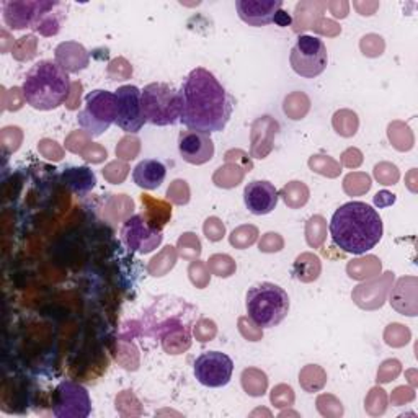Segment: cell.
Instances as JSON below:
<instances>
[{
    "label": "cell",
    "instance_id": "ab89813d",
    "mask_svg": "<svg viewBox=\"0 0 418 418\" xmlns=\"http://www.w3.org/2000/svg\"><path fill=\"white\" fill-rule=\"evenodd\" d=\"M118 64H121V66H126V64H128V62H126V61H124V59H123V62H121V57H119V59H114V61L112 62V64H109V67H114V69H117V66H118ZM113 80H124V77L121 76V69H118V74H117V77H114V78H113Z\"/></svg>",
    "mask_w": 418,
    "mask_h": 418
},
{
    "label": "cell",
    "instance_id": "e575fe53",
    "mask_svg": "<svg viewBox=\"0 0 418 418\" xmlns=\"http://www.w3.org/2000/svg\"><path fill=\"white\" fill-rule=\"evenodd\" d=\"M400 373V363L397 359H389V362H384L381 366L378 373V381L381 383H389L392 378H395L397 374Z\"/></svg>",
    "mask_w": 418,
    "mask_h": 418
},
{
    "label": "cell",
    "instance_id": "7c38bea8",
    "mask_svg": "<svg viewBox=\"0 0 418 418\" xmlns=\"http://www.w3.org/2000/svg\"><path fill=\"white\" fill-rule=\"evenodd\" d=\"M181 159L191 165H203L214 157V143L211 136L201 131H181L179 138Z\"/></svg>",
    "mask_w": 418,
    "mask_h": 418
},
{
    "label": "cell",
    "instance_id": "d590c367",
    "mask_svg": "<svg viewBox=\"0 0 418 418\" xmlns=\"http://www.w3.org/2000/svg\"><path fill=\"white\" fill-rule=\"evenodd\" d=\"M283 247V240L278 234H266L263 239H261L260 242V250H263V252H278Z\"/></svg>",
    "mask_w": 418,
    "mask_h": 418
},
{
    "label": "cell",
    "instance_id": "d6a6232c",
    "mask_svg": "<svg viewBox=\"0 0 418 418\" xmlns=\"http://www.w3.org/2000/svg\"><path fill=\"white\" fill-rule=\"evenodd\" d=\"M374 175L383 185H394V183L399 180V170H397L395 165L390 164H379L376 165Z\"/></svg>",
    "mask_w": 418,
    "mask_h": 418
},
{
    "label": "cell",
    "instance_id": "5bb4252c",
    "mask_svg": "<svg viewBox=\"0 0 418 418\" xmlns=\"http://www.w3.org/2000/svg\"><path fill=\"white\" fill-rule=\"evenodd\" d=\"M278 191L273 183L266 180L250 181L244 190L245 206L255 216H265L270 214L278 205Z\"/></svg>",
    "mask_w": 418,
    "mask_h": 418
},
{
    "label": "cell",
    "instance_id": "30bf717a",
    "mask_svg": "<svg viewBox=\"0 0 418 418\" xmlns=\"http://www.w3.org/2000/svg\"><path fill=\"white\" fill-rule=\"evenodd\" d=\"M124 244L129 250L138 253H149L162 244L160 229L154 227L143 214L129 217L121 229Z\"/></svg>",
    "mask_w": 418,
    "mask_h": 418
},
{
    "label": "cell",
    "instance_id": "603a6c76",
    "mask_svg": "<svg viewBox=\"0 0 418 418\" xmlns=\"http://www.w3.org/2000/svg\"><path fill=\"white\" fill-rule=\"evenodd\" d=\"M244 374L247 376V378H242L244 389L247 390V394L255 397L263 395L266 384H268L265 373H261V371L257 369H245Z\"/></svg>",
    "mask_w": 418,
    "mask_h": 418
},
{
    "label": "cell",
    "instance_id": "7402d4cb",
    "mask_svg": "<svg viewBox=\"0 0 418 418\" xmlns=\"http://www.w3.org/2000/svg\"><path fill=\"white\" fill-rule=\"evenodd\" d=\"M281 196L287 206L291 208H299L304 206L307 200H309V190L306 185H302L301 181H291L289 185H286L281 190Z\"/></svg>",
    "mask_w": 418,
    "mask_h": 418
},
{
    "label": "cell",
    "instance_id": "d6986e66",
    "mask_svg": "<svg viewBox=\"0 0 418 418\" xmlns=\"http://www.w3.org/2000/svg\"><path fill=\"white\" fill-rule=\"evenodd\" d=\"M322 271L321 258L314 253H302L296 258L294 266H292V275L296 280L302 283H312L318 278Z\"/></svg>",
    "mask_w": 418,
    "mask_h": 418
},
{
    "label": "cell",
    "instance_id": "f1b7e54d",
    "mask_svg": "<svg viewBox=\"0 0 418 418\" xmlns=\"http://www.w3.org/2000/svg\"><path fill=\"white\" fill-rule=\"evenodd\" d=\"M179 249L183 258H196L201 253V244L195 234H183L179 240Z\"/></svg>",
    "mask_w": 418,
    "mask_h": 418
},
{
    "label": "cell",
    "instance_id": "cb8c5ba5",
    "mask_svg": "<svg viewBox=\"0 0 418 418\" xmlns=\"http://www.w3.org/2000/svg\"><path fill=\"white\" fill-rule=\"evenodd\" d=\"M244 179V170H240L237 165L231 167V174H229V165L221 167L214 175V183L222 188H232L237 186L239 181Z\"/></svg>",
    "mask_w": 418,
    "mask_h": 418
},
{
    "label": "cell",
    "instance_id": "74e56055",
    "mask_svg": "<svg viewBox=\"0 0 418 418\" xmlns=\"http://www.w3.org/2000/svg\"><path fill=\"white\" fill-rule=\"evenodd\" d=\"M386 198H388V205H392V203L395 201L394 195H390V193H388V191H381V193H378V195H376L374 203L378 206H384V200H386Z\"/></svg>",
    "mask_w": 418,
    "mask_h": 418
},
{
    "label": "cell",
    "instance_id": "ba28073f",
    "mask_svg": "<svg viewBox=\"0 0 418 418\" xmlns=\"http://www.w3.org/2000/svg\"><path fill=\"white\" fill-rule=\"evenodd\" d=\"M195 378L206 388H222L229 384L234 373V362L226 353L205 352L195 362Z\"/></svg>",
    "mask_w": 418,
    "mask_h": 418
},
{
    "label": "cell",
    "instance_id": "52a82bcc",
    "mask_svg": "<svg viewBox=\"0 0 418 418\" xmlns=\"http://www.w3.org/2000/svg\"><path fill=\"white\" fill-rule=\"evenodd\" d=\"M289 62L292 71L297 76L306 78L321 76L326 71L328 62L326 43L321 38H317V36L301 35L297 38L294 48L291 49Z\"/></svg>",
    "mask_w": 418,
    "mask_h": 418
},
{
    "label": "cell",
    "instance_id": "7a4b0ae2",
    "mask_svg": "<svg viewBox=\"0 0 418 418\" xmlns=\"http://www.w3.org/2000/svg\"><path fill=\"white\" fill-rule=\"evenodd\" d=\"M383 219L373 206L362 201H350L333 213L330 234L343 252L363 255L383 239Z\"/></svg>",
    "mask_w": 418,
    "mask_h": 418
},
{
    "label": "cell",
    "instance_id": "8d00e7d4",
    "mask_svg": "<svg viewBox=\"0 0 418 418\" xmlns=\"http://www.w3.org/2000/svg\"><path fill=\"white\" fill-rule=\"evenodd\" d=\"M280 399L281 404L280 407H286V405H291L292 400H294V395H292V389L287 388V386H278V388L273 389V394H271V402L276 404Z\"/></svg>",
    "mask_w": 418,
    "mask_h": 418
},
{
    "label": "cell",
    "instance_id": "2e32d148",
    "mask_svg": "<svg viewBox=\"0 0 418 418\" xmlns=\"http://www.w3.org/2000/svg\"><path fill=\"white\" fill-rule=\"evenodd\" d=\"M280 124L270 117H261L252 124V148L250 154L255 159H265L273 149V138L278 133Z\"/></svg>",
    "mask_w": 418,
    "mask_h": 418
},
{
    "label": "cell",
    "instance_id": "6da1fadb",
    "mask_svg": "<svg viewBox=\"0 0 418 418\" xmlns=\"http://www.w3.org/2000/svg\"><path fill=\"white\" fill-rule=\"evenodd\" d=\"M180 121L188 129L211 134L226 128L232 117L234 100L214 74L196 67L183 82Z\"/></svg>",
    "mask_w": 418,
    "mask_h": 418
},
{
    "label": "cell",
    "instance_id": "83f0119b",
    "mask_svg": "<svg viewBox=\"0 0 418 418\" xmlns=\"http://www.w3.org/2000/svg\"><path fill=\"white\" fill-rule=\"evenodd\" d=\"M209 268L213 270L214 275L217 276H231L235 270V263L231 257H227V255H214V257L209 258V263H208Z\"/></svg>",
    "mask_w": 418,
    "mask_h": 418
},
{
    "label": "cell",
    "instance_id": "277c9868",
    "mask_svg": "<svg viewBox=\"0 0 418 418\" xmlns=\"http://www.w3.org/2000/svg\"><path fill=\"white\" fill-rule=\"evenodd\" d=\"M245 307L249 317L260 328H271L286 318L289 312V296L278 285L260 283L247 291Z\"/></svg>",
    "mask_w": 418,
    "mask_h": 418
},
{
    "label": "cell",
    "instance_id": "f546056e",
    "mask_svg": "<svg viewBox=\"0 0 418 418\" xmlns=\"http://www.w3.org/2000/svg\"><path fill=\"white\" fill-rule=\"evenodd\" d=\"M410 340L409 328H405L400 323H392L386 330V342L390 347H404V345Z\"/></svg>",
    "mask_w": 418,
    "mask_h": 418
},
{
    "label": "cell",
    "instance_id": "4fadbf2b",
    "mask_svg": "<svg viewBox=\"0 0 418 418\" xmlns=\"http://www.w3.org/2000/svg\"><path fill=\"white\" fill-rule=\"evenodd\" d=\"M54 5V2H7L4 5L5 23L13 30L36 26L38 20Z\"/></svg>",
    "mask_w": 418,
    "mask_h": 418
},
{
    "label": "cell",
    "instance_id": "9a60e30c",
    "mask_svg": "<svg viewBox=\"0 0 418 418\" xmlns=\"http://www.w3.org/2000/svg\"><path fill=\"white\" fill-rule=\"evenodd\" d=\"M239 17L250 26H266L273 23L276 13L283 7L281 0H237Z\"/></svg>",
    "mask_w": 418,
    "mask_h": 418
},
{
    "label": "cell",
    "instance_id": "1f68e13d",
    "mask_svg": "<svg viewBox=\"0 0 418 418\" xmlns=\"http://www.w3.org/2000/svg\"><path fill=\"white\" fill-rule=\"evenodd\" d=\"M362 51L364 56H369V57H376V56H381L384 51V41L381 36L378 35H368L364 36L362 40Z\"/></svg>",
    "mask_w": 418,
    "mask_h": 418
},
{
    "label": "cell",
    "instance_id": "ac0fdd59",
    "mask_svg": "<svg viewBox=\"0 0 418 418\" xmlns=\"http://www.w3.org/2000/svg\"><path fill=\"white\" fill-rule=\"evenodd\" d=\"M56 59L66 72H78L88 64L87 51L77 43H62L56 49Z\"/></svg>",
    "mask_w": 418,
    "mask_h": 418
},
{
    "label": "cell",
    "instance_id": "4dcf8cb0",
    "mask_svg": "<svg viewBox=\"0 0 418 418\" xmlns=\"http://www.w3.org/2000/svg\"><path fill=\"white\" fill-rule=\"evenodd\" d=\"M167 196L172 200L175 205H186L190 201V188H188L186 181L183 180H175L172 183L169 191H167Z\"/></svg>",
    "mask_w": 418,
    "mask_h": 418
},
{
    "label": "cell",
    "instance_id": "d4e9b609",
    "mask_svg": "<svg viewBox=\"0 0 418 418\" xmlns=\"http://www.w3.org/2000/svg\"><path fill=\"white\" fill-rule=\"evenodd\" d=\"M309 167L314 172H317V174L330 177V179H333V177H337L340 174V165L335 160L330 159V157L314 155L309 160Z\"/></svg>",
    "mask_w": 418,
    "mask_h": 418
},
{
    "label": "cell",
    "instance_id": "e0dca14e",
    "mask_svg": "<svg viewBox=\"0 0 418 418\" xmlns=\"http://www.w3.org/2000/svg\"><path fill=\"white\" fill-rule=\"evenodd\" d=\"M167 169L160 160L144 159L136 165L133 172V180L139 188L144 190H157L165 180Z\"/></svg>",
    "mask_w": 418,
    "mask_h": 418
},
{
    "label": "cell",
    "instance_id": "9c48e42d",
    "mask_svg": "<svg viewBox=\"0 0 418 418\" xmlns=\"http://www.w3.org/2000/svg\"><path fill=\"white\" fill-rule=\"evenodd\" d=\"M114 97H117V124L126 133H138L145 123L141 90L136 85H123L114 92Z\"/></svg>",
    "mask_w": 418,
    "mask_h": 418
},
{
    "label": "cell",
    "instance_id": "8992f818",
    "mask_svg": "<svg viewBox=\"0 0 418 418\" xmlns=\"http://www.w3.org/2000/svg\"><path fill=\"white\" fill-rule=\"evenodd\" d=\"M77 121L88 136H102L117 123V97L107 90H93L85 97V104Z\"/></svg>",
    "mask_w": 418,
    "mask_h": 418
},
{
    "label": "cell",
    "instance_id": "3957f363",
    "mask_svg": "<svg viewBox=\"0 0 418 418\" xmlns=\"http://www.w3.org/2000/svg\"><path fill=\"white\" fill-rule=\"evenodd\" d=\"M22 92L30 107L40 112H49L69 98L71 78L57 62L40 61L26 74Z\"/></svg>",
    "mask_w": 418,
    "mask_h": 418
},
{
    "label": "cell",
    "instance_id": "f35d334b",
    "mask_svg": "<svg viewBox=\"0 0 418 418\" xmlns=\"http://www.w3.org/2000/svg\"><path fill=\"white\" fill-rule=\"evenodd\" d=\"M273 22L276 25H280V26H287V25H289L292 22V20H291V17L286 12H283V10H280V12L276 13V17H275Z\"/></svg>",
    "mask_w": 418,
    "mask_h": 418
},
{
    "label": "cell",
    "instance_id": "ffe728a7",
    "mask_svg": "<svg viewBox=\"0 0 418 418\" xmlns=\"http://www.w3.org/2000/svg\"><path fill=\"white\" fill-rule=\"evenodd\" d=\"M62 180H64V183L71 190H74L78 195L92 190L97 183L93 172L90 169H87V167H72V169H67L64 174H62Z\"/></svg>",
    "mask_w": 418,
    "mask_h": 418
},
{
    "label": "cell",
    "instance_id": "4316f807",
    "mask_svg": "<svg viewBox=\"0 0 418 418\" xmlns=\"http://www.w3.org/2000/svg\"><path fill=\"white\" fill-rule=\"evenodd\" d=\"M258 231L253 226H244L239 227L237 231H234L231 235V244L237 249H247L249 245H252L257 239Z\"/></svg>",
    "mask_w": 418,
    "mask_h": 418
},
{
    "label": "cell",
    "instance_id": "836d02e7",
    "mask_svg": "<svg viewBox=\"0 0 418 418\" xmlns=\"http://www.w3.org/2000/svg\"><path fill=\"white\" fill-rule=\"evenodd\" d=\"M205 234L209 240L217 242V240H221L224 237V234H226V227H224V224L219 221L217 217H209L205 222Z\"/></svg>",
    "mask_w": 418,
    "mask_h": 418
},
{
    "label": "cell",
    "instance_id": "44dd1931",
    "mask_svg": "<svg viewBox=\"0 0 418 418\" xmlns=\"http://www.w3.org/2000/svg\"><path fill=\"white\" fill-rule=\"evenodd\" d=\"M358 117L357 113L350 112V109H342L333 114V128L337 133L343 138H352L358 131Z\"/></svg>",
    "mask_w": 418,
    "mask_h": 418
},
{
    "label": "cell",
    "instance_id": "484cf974",
    "mask_svg": "<svg viewBox=\"0 0 418 418\" xmlns=\"http://www.w3.org/2000/svg\"><path fill=\"white\" fill-rule=\"evenodd\" d=\"M306 234L311 247H318L326 239V219L322 216L311 217V221L307 222Z\"/></svg>",
    "mask_w": 418,
    "mask_h": 418
},
{
    "label": "cell",
    "instance_id": "8fae6325",
    "mask_svg": "<svg viewBox=\"0 0 418 418\" xmlns=\"http://www.w3.org/2000/svg\"><path fill=\"white\" fill-rule=\"evenodd\" d=\"M90 414L88 392L74 383H62L54 392V415L59 418L87 417Z\"/></svg>",
    "mask_w": 418,
    "mask_h": 418
},
{
    "label": "cell",
    "instance_id": "5b68a950",
    "mask_svg": "<svg viewBox=\"0 0 418 418\" xmlns=\"http://www.w3.org/2000/svg\"><path fill=\"white\" fill-rule=\"evenodd\" d=\"M143 112L145 121L155 126H169L180 121L181 98L175 87L165 82H154L144 87L141 92Z\"/></svg>",
    "mask_w": 418,
    "mask_h": 418
}]
</instances>
